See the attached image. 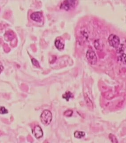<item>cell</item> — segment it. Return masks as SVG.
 Instances as JSON below:
<instances>
[{"label": "cell", "mask_w": 126, "mask_h": 143, "mask_svg": "<svg viewBox=\"0 0 126 143\" xmlns=\"http://www.w3.org/2000/svg\"><path fill=\"white\" fill-rule=\"evenodd\" d=\"M52 114L49 110H44L40 116V120L41 123L46 126L50 124L52 120Z\"/></svg>", "instance_id": "6da1fadb"}, {"label": "cell", "mask_w": 126, "mask_h": 143, "mask_svg": "<svg viewBox=\"0 0 126 143\" xmlns=\"http://www.w3.org/2000/svg\"><path fill=\"white\" fill-rule=\"evenodd\" d=\"M78 2L76 1L67 0L64 1L61 4L60 8L66 11H69L74 8L77 4Z\"/></svg>", "instance_id": "7a4b0ae2"}, {"label": "cell", "mask_w": 126, "mask_h": 143, "mask_svg": "<svg viewBox=\"0 0 126 143\" xmlns=\"http://www.w3.org/2000/svg\"><path fill=\"white\" fill-rule=\"evenodd\" d=\"M86 58L89 63L92 65H95L97 64V58L95 52L93 50H89L86 53Z\"/></svg>", "instance_id": "3957f363"}, {"label": "cell", "mask_w": 126, "mask_h": 143, "mask_svg": "<svg viewBox=\"0 0 126 143\" xmlns=\"http://www.w3.org/2000/svg\"><path fill=\"white\" fill-rule=\"evenodd\" d=\"M109 44L114 48H117L118 47L120 43V38L116 35L112 34L108 39Z\"/></svg>", "instance_id": "277c9868"}, {"label": "cell", "mask_w": 126, "mask_h": 143, "mask_svg": "<svg viewBox=\"0 0 126 143\" xmlns=\"http://www.w3.org/2000/svg\"><path fill=\"white\" fill-rule=\"evenodd\" d=\"M33 133L36 139L41 138L43 135V132L42 129L38 125L35 127L34 129L33 130Z\"/></svg>", "instance_id": "5b68a950"}, {"label": "cell", "mask_w": 126, "mask_h": 143, "mask_svg": "<svg viewBox=\"0 0 126 143\" xmlns=\"http://www.w3.org/2000/svg\"><path fill=\"white\" fill-rule=\"evenodd\" d=\"M30 18L36 22H41L43 18L42 13L41 12H35L30 15Z\"/></svg>", "instance_id": "8992f818"}, {"label": "cell", "mask_w": 126, "mask_h": 143, "mask_svg": "<svg viewBox=\"0 0 126 143\" xmlns=\"http://www.w3.org/2000/svg\"><path fill=\"white\" fill-rule=\"evenodd\" d=\"M55 45L56 47L57 48V49L59 50H61L62 49H64V43L63 40L62 39L59 38L58 39H57L56 40V41L55 42Z\"/></svg>", "instance_id": "52a82bcc"}, {"label": "cell", "mask_w": 126, "mask_h": 143, "mask_svg": "<svg viewBox=\"0 0 126 143\" xmlns=\"http://www.w3.org/2000/svg\"><path fill=\"white\" fill-rule=\"evenodd\" d=\"M74 136L76 138L80 139L84 137L85 135V133L84 132L81 131H76L74 134Z\"/></svg>", "instance_id": "ba28073f"}, {"label": "cell", "mask_w": 126, "mask_h": 143, "mask_svg": "<svg viewBox=\"0 0 126 143\" xmlns=\"http://www.w3.org/2000/svg\"><path fill=\"white\" fill-rule=\"evenodd\" d=\"M63 98L65 99L67 101H69V100L73 97V95L70 91H68L64 94L63 95Z\"/></svg>", "instance_id": "9c48e42d"}, {"label": "cell", "mask_w": 126, "mask_h": 143, "mask_svg": "<svg viewBox=\"0 0 126 143\" xmlns=\"http://www.w3.org/2000/svg\"><path fill=\"white\" fill-rule=\"evenodd\" d=\"M109 138L110 141L112 142V143H118V141L117 139L115 137V135H114L112 134H110L109 135Z\"/></svg>", "instance_id": "30bf717a"}, {"label": "cell", "mask_w": 126, "mask_h": 143, "mask_svg": "<svg viewBox=\"0 0 126 143\" xmlns=\"http://www.w3.org/2000/svg\"><path fill=\"white\" fill-rule=\"evenodd\" d=\"M85 98H87V99H86V102H87V104L88 107L90 108H93V104H92V101H91L90 99V98L88 97H86L85 96Z\"/></svg>", "instance_id": "8fae6325"}, {"label": "cell", "mask_w": 126, "mask_h": 143, "mask_svg": "<svg viewBox=\"0 0 126 143\" xmlns=\"http://www.w3.org/2000/svg\"><path fill=\"white\" fill-rule=\"evenodd\" d=\"M73 114V111L71 110H68L64 112V115L65 116L70 117L72 116Z\"/></svg>", "instance_id": "7c38bea8"}, {"label": "cell", "mask_w": 126, "mask_h": 143, "mask_svg": "<svg viewBox=\"0 0 126 143\" xmlns=\"http://www.w3.org/2000/svg\"><path fill=\"white\" fill-rule=\"evenodd\" d=\"M120 61L122 62L123 63H126V55L125 54H122L120 57Z\"/></svg>", "instance_id": "4fadbf2b"}, {"label": "cell", "mask_w": 126, "mask_h": 143, "mask_svg": "<svg viewBox=\"0 0 126 143\" xmlns=\"http://www.w3.org/2000/svg\"><path fill=\"white\" fill-rule=\"evenodd\" d=\"M32 62L33 63V65L37 67H40V65L39 62L36 59L33 58L32 59Z\"/></svg>", "instance_id": "5bb4252c"}, {"label": "cell", "mask_w": 126, "mask_h": 143, "mask_svg": "<svg viewBox=\"0 0 126 143\" xmlns=\"http://www.w3.org/2000/svg\"><path fill=\"white\" fill-rule=\"evenodd\" d=\"M8 113V110L5 109V107H1V114L4 115V114H6Z\"/></svg>", "instance_id": "9a60e30c"}]
</instances>
